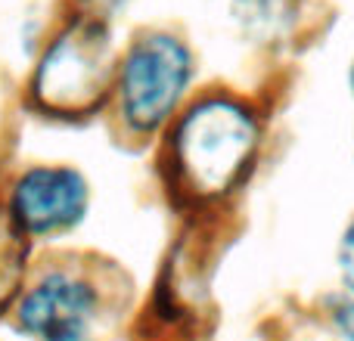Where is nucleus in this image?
Here are the masks:
<instances>
[{"label":"nucleus","mask_w":354,"mask_h":341,"mask_svg":"<svg viewBox=\"0 0 354 341\" xmlns=\"http://www.w3.org/2000/svg\"><path fill=\"white\" fill-rule=\"evenodd\" d=\"M261 146L258 115L230 93H202L159 140L168 193L193 205L221 202L249 177Z\"/></svg>","instance_id":"obj_1"},{"label":"nucleus","mask_w":354,"mask_h":341,"mask_svg":"<svg viewBox=\"0 0 354 341\" xmlns=\"http://www.w3.org/2000/svg\"><path fill=\"white\" fill-rule=\"evenodd\" d=\"M118 50L112 28L97 12L66 22L31 62L22 99L35 115L50 121H93L112 103Z\"/></svg>","instance_id":"obj_2"},{"label":"nucleus","mask_w":354,"mask_h":341,"mask_svg":"<svg viewBox=\"0 0 354 341\" xmlns=\"http://www.w3.org/2000/svg\"><path fill=\"white\" fill-rule=\"evenodd\" d=\"M199 62L180 35L165 28L137 31L115 62L112 103L106 115L124 143H159L193 99Z\"/></svg>","instance_id":"obj_3"},{"label":"nucleus","mask_w":354,"mask_h":341,"mask_svg":"<svg viewBox=\"0 0 354 341\" xmlns=\"http://www.w3.org/2000/svg\"><path fill=\"white\" fill-rule=\"evenodd\" d=\"M106 320L109 289L97 270L53 261L31 267L6 323L22 341H100Z\"/></svg>","instance_id":"obj_4"},{"label":"nucleus","mask_w":354,"mask_h":341,"mask_svg":"<svg viewBox=\"0 0 354 341\" xmlns=\"http://www.w3.org/2000/svg\"><path fill=\"white\" fill-rule=\"evenodd\" d=\"M0 211L31 249L78 236L93 211V183L75 162H25L3 177Z\"/></svg>","instance_id":"obj_5"},{"label":"nucleus","mask_w":354,"mask_h":341,"mask_svg":"<svg viewBox=\"0 0 354 341\" xmlns=\"http://www.w3.org/2000/svg\"><path fill=\"white\" fill-rule=\"evenodd\" d=\"M35 264V249L10 226L0 211V323H6Z\"/></svg>","instance_id":"obj_6"},{"label":"nucleus","mask_w":354,"mask_h":341,"mask_svg":"<svg viewBox=\"0 0 354 341\" xmlns=\"http://www.w3.org/2000/svg\"><path fill=\"white\" fill-rule=\"evenodd\" d=\"M339 273H342V282L348 289V295L354 298V220L345 230L342 242H339Z\"/></svg>","instance_id":"obj_7"},{"label":"nucleus","mask_w":354,"mask_h":341,"mask_svg":"<svg viewBox=\"0 0 354 341\" xmlns=\"http://www.w3.org/2000/svg\"><path fill=\"white\" fill-rule=\"evenodd\" d=\"M333 320H336V329L342 332V338H345V341H354V298L339 301V304H336V313H333Z\"/></svg>","instance_id":"obj_8"},{"label":"nucleus","mask_w":354,"mask_h":341,"mask_svg":"<svg viewBox=\"0 0 354 341\" xmlns=\"http://www.w3.org/2000/svg\"><path fill=\"white\" fill-rule=\"evenodd\" d=\"M3 177H6V170H3V153H0V186H3Z\"/></svg>","instance_id":"obj_9"},{"label":"nucleus","mask_w":354,"mask_h":341,"mask_svg":"<svg viewBox=\"0 0 354 341\" xmlns=\"http://www.w3.org/2000/svg\"><path fill=\"white\" fill-rule=\"evenodd\" d=\"M348 81H351V90H354V66H351V75H348Z\"/></svg>","instance_id":"obj_10"}]
</instances>
